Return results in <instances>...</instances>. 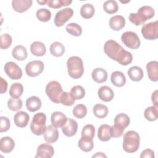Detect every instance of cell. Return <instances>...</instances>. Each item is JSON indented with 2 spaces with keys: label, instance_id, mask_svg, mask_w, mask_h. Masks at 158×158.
<instances>
[{
  "label": "cell",
  "instance_id": "obj_30",
  "mask_svg": "<svg viewBox=\"0 0 158 158\" xmlns=\"http://www.w3.org/2000/svg\"><path fill=\"white\" fill-rule=\"evenodd\" d=\"M94 7L91 4H85L80 9V15L81 16L86 19H89L93 17L94 14Z\"/></svg>",
  "mask_w": 158,
  "mask_h": 158
},
{
  "label": "cell",
  "instance_id": "obj_12",
  "mask_svg": "<svg viewBox=\"0 0 158 158\" xmlns=\"http://www.w3.org/2000/svg\"><path fill=\"white\" fill-rule=\"evenodd\" d=\"M54 153V148L49 144L44 143L38 146L36 151V158H51Z\"/></svg>",
  "mask_w": 158,
  "mask_h": 158
},
{
  "label": "cell",
  "instance_id": "obj_51",
  "mask_svg": "<svg viewBox=\"0 0 158 158\" xmlns=\"http://www.w3.org/2000/svg\"><path fill=\"white\" fill-rule=\"evenodd\" d=\"M93 158L94 157H107V156L106 154H104L103 152H96L94 155H93L92 156Z\"/></svg>",
  "mask_w": 158,
  "mask_h": 158
},
{
  "label": "cell",
  "instance_id": "obj_25",
  "mask_svg": "<svg viewBox=\"0 0 158 158\" xmlns=\"http://www.w3.org/2000/svg\"><path fill=\"white\" fill-rule=\"evenodd\" d=\"M112 83L117 87H122L126 83L125 75L120 71H115L112 73L110 76Z\"/></svg>",
  "mask_w": 158,
  "mask_h": 158
},
{
  "label": "cell",
  "instance_id": "obj_33",
  "mask_svg": "<svg viewBox=\"0 0 158 158\" xmlns=\"http://www.w3.org/2000/svg\"><path fill=\"white\" fill-rule=\"evenodd\" d=\"M23 91V85L20 83H14L10 87L9 95L12 98H19L20 97Z\"/></svg>",
  "mask_w": 158,
  "mask_h": 158
},
{
  "label": "cell",
  "instance_id": "obj_39",
  "mask_svg": "<svg viewBox=\"0 0 158 158\" xmlns=\"http://www.w3.org/2000/svg\"><path fill=\"white\" fill-rule=\"evenodd\" d=\"M36 15L37 19L43 22H46L50 20L51 18V12L49 10L45 8H41L36 11Z\"/></svg>",
  "mask_w": 158,
  "mask_h": 158
},
{
  "label": "cell",
  "instance_id": "obj_5",
  "mask_svg": "<svg viewBox=\"0 0 158 158\" xmlns=\"http://www.w3.org/2000/svg\"><path fill=\"white\" fill-rule=\"evenodd\" d=\"M46 115L43 112H38L35 114L32 118L30 124V130L31 132L35 135H43L46 127Z\"/></svg>",
  "mask_w": 158,
  "mask_h": 158
},
{
  "label": "cell",
  "instance_id": "obj_52",
  "mask_svg": "<svg viewBox=\"0 0 158 158\" xmlns=\"http://www.w3.org/2000/svg\"><path fill=\"white\" fill-rule=\"evenodd\" d=\"M37 2L40 4V5H44L48 2V1L46 0H43V1H37Z\"/></svg>",
  "mask_w": 158,
  "mask_h": 158
},
{
  "label": "cell",
  "instance_id": "obj_8",
  "mask_svg": "<svg viewBox=\"0 0 158 158\" xmlns=\"http://www.w3.org/2000/svg\"><path fill=\"white\" fill-rule=\"evenodd\" d=\"M141 33L146 40H156L158 38V21L143 25L141 27Z\"/></svg>",
  "mask_w": 158,
  "mask_h": 158
},
{
  "label": "cell",
  "instance_id": "obj_4",
  "mask_svg": "<svg viewBox=\"0 0 158 158\" xmlns=\"http://www.w3.org/2000/svg\"><path fill=\"white\" fill-rule=\"evenodd\" d=\"M67 70L69 76L73 79H78L82 77L84 67L82 59L78 56H72L67 61Z\"/></svg>",
  "mask_w": 158,
  "mask_h": 158
},
{
  "label": "cell",
  "instance_id": "obj_48",
  "mask_svg": "<svg viewBox=\"0 0 158 158\" xmlns=\"http://www.w3.org/2000/svg\"><path fill=\"white\" fill-rule=\"evenodd\" d=\"M141 158H154V152L151 149H146L143 151L140 154Z\"/></svg>",
  "mask_w": 158,
  "mask_h": 158
},
{
  "label": "cell",
  "instance_id": "obj_49",
  "mask_svg": "<svg viewBox=\"0 0 158 158\" xmlns=\"http://www.w3.org/2000/svg\"><path fill=\"white\" fill-rule=\"evenodd\" d=\"M1 79V93L3 94L4 93H6L7 89V82L6 80H4L2 77L0 78Z\"/></svg>",
  "mask_w": 158,
  "mask_h": 158
},
{
  "label": "cell",
  "instance_id": "obj_16",
  "mask_svg": "<svg viewBox=\"0 0 158 158\" xmlns=\"http://www.w3.org/2000/svg\"><path fill=\"white\" fill-rule=\"evenodd\" d=\"M67 120L66 115L59 111H56L51 114V121L52 125L56 128H59L63 127Z\"/></svg>",
  "mask_w": 158,
  "mask_h": 158
},
{
  "label": "cell",
  "instance_id": "obj_9",
  "mask_svg": "<svg viewBox=\"0 0 158 158\" xmlns=\"http://www.w3.org/2000/svg\"><path fill=\"white\" fill-rule=\"evenodd\" d=\"M44 70V64L38 60L29 62L25 66V72L28 76L35 77L40 75Z\"/></svg>",
  "mask_w": 158,
  "mask_h": 158
},
{
  "label": "cell",
  "instance_id": "obj_21",
  "mask_svg": "<svg viewBox=\"0 0 158 158\" xmlns=\"http://www.w3.org/2000/svg\"><path fill=\"white\" fill-rule=\"evenodd\" d=\"M125 25V19L122 15H114L109 20V26L115 31H119Z\"/></svg>",
  "mask_w": 158,
  "mask_h": 158
},
{
  "label": "cell",
  "instance_id": "obj_34",
  "mask_svg": "<svg viewBox=\"0 0 158 158\" xmlns=\"http://www.w3.org/2000/svg\"><path fill=\"white\" fill-rule=\"evenodd\" d=\"M130 123V119L129 117L124 113H120L117 114L114 118V123L124 128H127L129 125Z\"/></svg>",
  "mask_w": 158,
  "mask_h": 158
},
{
  "label": "cell",
  "instance_id": "obj_32",
  "mask_svg": "<svg viewBox=\"0 0 158 158\" xmlns=\"http://www.w3.org/2000/svg\"><path fill=\"white\" fill-rule=\"evenodd\" d=\"M144 116L148 121L156 120L158 118V107L154 106L147 107L144 112Z\"/></svg>",
  "mask_w": 158,
  "mask_h": 158
},
{
  "label": "cell",
  "instance_id": "obj_23",
  "mask_svg": "<svg viewBox=\"0 0 158 158\" xmlns=\"http://www.w3.org/2000/svg\"><path fill=\"white\" fill-rule=\"evenodd\" d=\"M26 107L28 110L34 112L39 110L41 107V99L35 96L28 98L26 101Z\"/></svg>",
  "mask_w": 158,
  "mask_h": 158
},
{
  "label": "cell",
  "instance_id": "obj_11",
  "mask_svg": "<svg viewBox=\"0 0 158 158\" xmlns=\"http://www.w3.org/2000/svg\"><path fill=\"white\" fill-rule=\"evenodd\" d=\"M73 14V10L72 8H65L59 10L54 17V22L56 27H62L66 23Z\"/></svg>",
  "mask_w": 158,
  "mask_h": 158
},
{
  "label": "cell",
  "instance_id": "obj_28",
  "mask_svg": "<svg viewBox=\"0 0 158 158\" xmlns=\"http://www.w3.org/2000/svg\"><path fill=\"white\" fill-rule=\"evenodd\" d=\"M110 127L107 124L101 125L98 131V138L102 141H107L110 139L111 135L110 132Z\"/></svg>",
  "mask_w": 158,
  "mask_h": 158
},
{
  "label": "cell",
  "instance_id": "obj_10",
  "mask_svg": "<svg viewBox=\"0 0 158 158\" xmlns=\"http://www.w3.org/2000/svg\"><path fill=\"white\" fill-rule=\"evenodd\" d=\"M6 75L12 80H19L22 77V70L15 62H7L4 67Z\"/></svg>",
  "mask_w": 158,
  "mask_h": 158
},
{
  "label": "cell",
  "instance_id": "obj_42",
  "mask_svg": "<svg viewBox=\"0 0 158 158\" xmlns=\"http://www.w3.org/2000/svg\"><path fill=\"white\" fill-rule=\"evenodd\" d=\"M23 106L22 101L19 98H10L7 101L8 108L12 111H17L22 109Z\"/></svg>",
  "mask_w": 158,
  "mask_h": 158
},
{
  "label": "cell",
  "instance_id": "obj_7",
  "mask_svg": "<svg viewBox=\"0 0 158 158\" xmlns=\"http://www.w3.org/2000/svg\"><path fill=\"white\" fill-rule=\"evenodd\" d=\"M121 41L127 47L132 49L139 48L141 44L138 35L131 31L124 32L121 36Z\"/></svg>",
  "mask_w": 158,
  "mask_h": 158
},
{
  "label": "cell",
  "instance_id": "obj_24",
  "mask_svg": "<svg viewBox=\"0 0 158 158\" xmlns=\"http://www.w3.org/2000/svg\"><path fill=\"white\" fill-rule=\"evenodd\" d=\"M127 74L130 79L133 81H141L144 76L143 70L138 66H133L130 67L128 70Z\"/></svg>",
  "mask_w": 158,
  "mask_h": 158
},
{
  "label": "cell",
  "instance_id": "obj_36",
  "mask_svg": "<svg viewBox=\"0 0 158 158\" xmlns=\"http://www.w3.org/2000/svg\"><path fill=\"white\" fill-rule=\"evenodd\" d=\"M95 128L93 125H86L81 131V138L86 139L93 140L94 136Z\"/></svg>",
  "mask_w": 158,
  "mask_h": 158
},
{
  "label": "cell",
  "instance_id": "obj_31",
  "mask_svg": "<svg viewBox=\"0 0 158 158\" xmlns=\"http://www.w3.org/2000/svg\"><path fill=\"white\" fill-rule=\"evenodd\" d=\"M93 112L97 118H103L107 115L108 108L102 104H96L93 108Z\"/></svg>",
  "mask_w": 158,
  "mask_h": 158
},
{
  "label": "cell",
  "instance_id": "obj_20",
  "mask_svg": "<svg viewBox=\"0 0 158 158\" xmlns=\"http://www.w3.org/2000/svg\"><path fill=\"white\" fill-rule=\"evenodd\" d=\"M15 148V142L9 136L2 137L0 140V149L4 153L12 152Z\"/></svg>",
  "mask_w": 158,
  "mask_h": 158
},
{
  "label": "cell",
  "instance_id": "obj_13",
  "mask_svg": "<svg viewBox=\"0 0 158 158\" xmlns=\"http://www.w3.org/2000/svg\"><path fill=\"white\" fill-rule=\"evenodd\" d=\"M78 130V123L77 122L71 118H67V120L65 125L62 127V131L64 135L68 137H72L74 136Z\"/></svg>",
  "mask_w": 158,
  "mask_h": 158
},
{
  "label": "cell",
  "instance_id": "obj_3",
  "mask_svg": "<svg viewBox=\"0 0 158 158\" xmlns=\"http://www.w3.org/2000/svg\"><path fill=\"white\" fill-rule=\"evenodd\" d=\"M140 137L139 134L133 130L127 131L123 135L122 147L128 153L136 152L139 147Z\"/></svg>",
  "mask_w": 158,
  "mask_h": 158
},
{
  "label": "cell",
  "instance_id": "obj_44",
  "mask_svg": "<svg viewBox=\"0 0 158 158\" xmlns=\"http://www.w3.org/2000/svg\"><path fill=\"white\" fill-rule=\"evenodd\" d=\"M75 102V100L72 96L70 93L63 91L60 96V103L67 106H72Z\"/></svg>",
  "mask_w": 158,
  "mask_h": 158
},
{
  "label": "cell",
  "instance_id": "obj_22",
  "mask_svg": "<svg viewBox=\"0 0 158 158\" xmlns=\"http://www.w3.org/2000/svg\"><path fill=\"white\" fill-rule=\"evenodd\" d=\"M91 77L96 83H102L107 80V72L102 68H96L93 70Z\"/></svg>",
  "mask_w": 158,
  "mask_h": 158
},
{
  "label": "cell",
  "instance_id": "obj_19",
  "mask_svg": "<svg viewBox=\"0 0 158 158\" xmlns=\"http://www.w3.org/2000/svg\"><path fill=\"white\" fill-rule=\"evenodd\" d=\"M148 78L152 81L158 80V62L156 60L150 61L146 65Z\"/></svg>",
  "mask_w": 158,
  "mask_h": 158
},
{
  "label": "cell",
  "instance_id": "obj_41",
  "mask_svg": "<svg viewBox=\"0 0 158 158\" xmlns=\"http://www.w3.org/2000/svg\"><path fill=\"white\" fill-rule=\"evenodd\" d=\"M72 113L75 117L78 118H83L87 114V108L84 104H79L73 107Z\"/></svg>",
  "mask_w": 158,
  "mask_h": 158
},
{
  "label": "cell",
  "instance_id": "obj_35",
  "mask_svg": "<svg viewBox=\"0 0 158 158\" xmlns=\"http://www.w3.org/2000/svg\"><path fill=\"white\" fill-rule=\"evenodd\" d=\"M103 9L106 13L109 14H112L116 13L118 11V5L117 1L114 0H109L104 2L103 4Z\"/></svg>",
  "mask_w": 158,
  "mask_h": 158
},
{
  "label": "cell",
  "instance_id": "obj_18",
  "mask_svg": "<svg viewBox=\"0 0 158 158\" xmlns=\"http://www.w3.org/2000/svg\"><path fill=\"white\" fill-rule=\"evenodd\" d=\"M29 115L24 111H19L14 116L15 125L20 128L26 127L29 122Z\"/></svg>",
  "mask_w": 158,
  "mask_h": 158
},
{
  "label": "cell",
  "instance_id": "obj_40",
  "mask_svg": "<svg viewBox=\"0 0 158 158\" xmlns=\"http://www.w3.org/2000/svg\"><path fill=\"white\" fill-rule=\"evenodd\" d=\"M78 146L81 151L87 152L91 151L93 149L94 147V143L93 140L86 139L81 138L78 141Z\"/></svg>",
  "mask_w": 158,
  "mask_h": 158
},
{
  "label": "cell",
  "instance_id": "obj_14",
  "mask_svg": "<svg viewBox=\"0 0 158 158\" xmlns=\"http://www.w3.org/2000/svg\"><path fill=\"white\" fill-rule=\"evenodd\" d=\"M44 139L48 143H53L59 138V131L53 125H48L43 133Z\"/></svg>",
  "mask_w": 158,
  "mask_h": 158
},
{
  "label": "cell",
  "instance_id": "obj_29",
  "mask_svg": "<svg viewBox=\"0 0 158 158\" xmlns=\"http://www.w3.org/2000/svg\"><path fill=\"white\" fill-rule=\"evenodd\" d=\"M50 52L55 57H60L65 52V47L60 42H53L50 46Z\"/></svg>",
  "mask_w": 158,
  "mask_h": 158
},
{
  "label": "cell",
  "instance_id": "obj_38",
  "mask_svg": "<svg viewBox=\"0 0 158 158\" xmlns=\"http://www.w3.org/2000/svg\"><path fill=\"white\" fill-rule=\"evenodd\" d=\"M70 93L75 100H78L84 98L85 95V90L83 86L76 85L71 88Z\"/></svg>",
  "mask_w": 158,
  "mask_h": 158
},
{
  "label": "cell",
  "instance_id": "obj_43",
  "mask_svg": "<svg viewBox=\"0 0 158 158\" xmlns=\"http://www.w3.org/2000/svg\"><path fill=\"white\" fill-rule=\"evenodd\" d=\"M72 2V1L69 0H49L47 5L49 7L53 9H59L62 6H67Z\"/></svg>",
  "mask_w": 158,
  "mask_h": 158
},
{
  "label": "cell",
  "instance_id": "obj_2",
  "mask_svg": "<svg viewBox=\"0 0 158 158\" xmlns=\"http://www.w3.org/2000/svg\"><path fill=\"white\" fill-rule=\"evenodd\" d=\"M155 14L154 9L149 6L141 7L137 13H131L129 15L130 21L134 25L138 26L145 23L147 20L152 19Z\"/></svg>",
  "mask_w": 158,
  "mask_h": 158
},
{
  "label": "cell",
  "instance_id": "obj_27",
  "mask_svg": "<svg viewBox=\"0 0 158 158\" xmlns=\"http://www.w3.org/2000/svg\"><path fill=\"white\" fill-rule=\"evenodd\" d=\"M30 51L35 56H43L46 52L45 45L41 41H35L30 46Z\"/></svg>",
  "mask_w": 158,
  "mask_h": 158
},
{
  "label": "cell",
  "instance_id": "obj_1",
  "mask_svg": "<svg viewBox=\"0 0 158 158\" xmlns=\"http://www.w3.org/2000/svg\"><path fill=\"white\" fill-rule=\"evenodd\" d=\"M104 51L108 57L122 65H127L132 62L131 53L125 50L120 44L113 40H107L105 43Z\"/></svg>",
  "mask_w": 158,
  "mask_h": 158
},
{
  "label": "cell",
  "instance_id": "obj_50",
  "mask_svg": "<svg viewBox=\"0 0 158 158\" xmlns=\"http://www.w3.org/2000/svg\"><path fill=\"white\" fill-rule=\"evenodd\" d=\"M151 100L154 106L158 107V102H157V90H156L154 93H152L151 96Z\"/></svg>",
  "mask_w": 158,
  "mask_h": 158
},
{
  "label": "cell",
  "instance_id": "obj_47",
  "mask_svg": "<svg viewBox=\"0 0 158 158\" xmlns=\"http://www.w3.org/2000/svg\"><path fill=\"white\" fill-rule=\"evenodd\" d=\"M1 120V127H0V132H6L9 130L10 126V123L9 119L4 116H1L0 117Z\"/></svg>",
  "mask_w": 158,
  "mask_h": 158
},
{
  "label": "cell",
  "instance_id": "obj_26",
  "mask_svg": "<svg viewBox=\"0 0 158 158\" xmlns=\"http://www.w3.org/2000/svg\"><path fill=\"white\" fill-rule=\"evenodd\" d=\"M12 57L19 61L24 60L28 56V52L26 48L22 45H17L15 46L12 51Z\"/></svg>",
  "mask_w": 158,
  "mask_h": 158
},
{
  "label": "cell",
  "instance_id": "obj_17",
  "mask_svg": "<svg viewBox=\"0 0 158 158\" xmlns=\"http://www.w3.org/2000/svg\"><path fill=\"white\" fill-rule=\"evenodd\" d=\"M99 99L104 102L111 101L114 97L113 90L108 86H102L98 91Z\"/></svg>",
  "mask_w": 158,
  "mask_h": 158
},
{
  "label": "cell",
  "instance_id": "obj_6",
  "mask_svg": "<svg viewBox=\"0 0 158 158\" xmlns=\"http://www.w3.org/2000/svg\"><path fill=\"white\" fill-rule=\"evenodd\" d=\"M46 93L50 100L54 103H60V96L63 92L60 84L57 81H51L46 86Z\"/></svg>",
  "mask_w": 158,
  "mask_h": 158
},
{
  "label": "cell",
  "instance_id": "obj_46",
  "mask_svg": "<svg viewBox=\"0 0 158 158\" xmlns=\"http://www.w3.org/2000/svg\"><path fill=\"white\" fill-rule=\"evenodd\" d=\"M124 130H125L124 128L114 123L110 128V132L111 136L113 138L120 137L123 135Z\"/></svg>",
  "mask_w": 158,
  "mask_h": 158
},
{
  "label": "cell",
  "instance_id": "obj_15",
  "mask_svg": "<svg viewBox=\"0 0 158 158\" xmlns=\"http://www.w3.org/2000/svg\"><path fill=\"white\" fill-rule=\"evenodd\" d=\"M32 3L31 0H13L12 6L15 11L22 13L27 11L31 6Z\"/></svg>",
  "mask_w": 158,
  "mask_h": 158
},
{
  "label": "cell",
  "instance_id": "obj_37",
  "mask_svg": "<svg viewBox=\"0 0 158 158\" xmlns=\"http://www.w3.org/2000/svg\"><path fill=\"white\" fill-rule=\"evenodd\" d=\"M66 31L71 35L79 36L82 33V28L80 25L76 23H70L66 25Z\"/></svg>",
  "mask_w": 158,
  "mask_h": 158
},
{
  "label": "cell",
  "instance_id": "obj_45",
  "mask_svg": "<svg viewBox=\"0 0 158 158\" xmlns=\"http://www.w3.org/2000/svg\"><path fill=\"white\" fill-rule=\"evenodd\" d=\"M12 42V36L8 33H4L1 35L0 37V48L2 49L9 48Z\"/></svg>",
  "mask_w": 158,
  "mask_h": 158
}]
</instances>
